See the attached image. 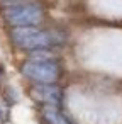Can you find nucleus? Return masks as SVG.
Here are the masks:
<instances>
[{
	"mask_svg": "<svg viewBox=\"0 0 122 124\" xmlns=\"http://www.w3.org/2000/svg\"><path fill=\"white\" fill-rule=\"evenodd\" d=\"M4 14L7 22L15 27H34L43 21V9L32 2L9 5Z\"/></svg>",
	"mask_w": 122,
	"mask_h": 124,
	"instance_id": "nucleus-3",
	"label": "nucleus"
},
{
	"mask_svg": "<svg viewBox=\"0 0 122 124\" xmlns=\"http://www.w3.org/2000/svg\"><path fill=\"white\" fill-rule=\"evenodd\" d=\"M22 73L27 78L37 82V85H53L59 77V66L53 56L36 53L22 65Z\"/></svg>",
	"mask_w": 122,
	"mask_h": 124,
	"instance_id": "nucleus-1",
	"label": "nucleus"
},
{
	"mask_svg": "<svg viewBox=\"0 0 122 124\" xmlns=\"http://www.w3.org/2000/svg\"><path fill=\"white\" fill-rule=\"evenodd\" d=\"M32 95L36 100L44 102L53 107H58L63 100V92L56 85H36L32 88Z\"/></svg>",
	"mask_w": 122,
	"mask_h": 124,
	"instance_id": "nucleus-4",
	"label": "nucleus"
},
{
	"mask_svg": "<svg viewBox=\"0 0 122 124\" xmlns=\"http://www.w3.org/2000/svg\"><path fill=\"white\" fill-rule=\"evenodd\" d=\"M43 116L46 119L48 124H70L66 121V117L58 110V107H53V105H48L43 109Z\"/></svg>",
	"mask_w": 122,
	"mask_h": 124,
	"instance_id": "nucleus-5",
	"label": "nucleus"
},
{
	"mask_svg": "<svg viewBox=\"0 0 122 124\" xmlns=\"http://www.w3.org/2000/svg\"><path fill=\"white\" fill-rule=\"evenodd\" d=\"M12 38L17 46L32 51H43L58 43L56 32L41 31L37 27H15L12 31Z\"/></svg>",
	"mask_w": 122,
	"mask_h": 124,
	"instance_id": "nucleus-2",
	"label": "nucleus"
}]
</instances>
